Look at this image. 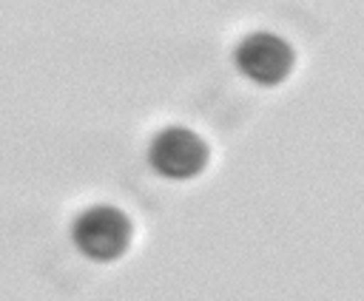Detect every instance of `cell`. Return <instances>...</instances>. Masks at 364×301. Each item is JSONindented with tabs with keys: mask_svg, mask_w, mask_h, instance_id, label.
<instances>
[{
	"mask_svg": "<svg viewBox=\"0 0 364 301\" xmlns=\"http://www.w3.org/2000/svg\"><path fill=\"white\" fill-rule=\"evenodd\" d=\"M134 236L131 219L114 204H94L82 210L71 224V241L91 261L119 258Z\"/></svg>",
	"mask_w": 364,
	"mask_h": 301,
	"instance_id": "1",
	"label": "cell"
},
{
	"mask_svg": "<svg viewBox=\"0 0 364 301\" xmlns=\"http://www.w3.org/2000/svg\"><path fill=\"white\" fill-rule=\"evenodd\" d=\"M233 62L242 77L256 85H279L293 71L296 54L290 43L273 31H253L239 40L233 51Z\"/></svg>",
	"mask_w": 364,
	"mask_h": 301,
	"instance_id": "2",
	"label": "cell"
},
{
	"mask_svg": "<svg viewBox=\"0 0 364 301\" xmlns=\"http://www.w3.org/2000/svg\"><path fill=\"white\" fill-rule=\"evenodd\" d=\"M208 142L191 128H162L148 148V165L168 179H193L208 165Z\"/></svg>",
	"mask_w": 364,
	"mask_h": 301,
	"instance_id": "3",
	"label": "cell"
}]
</instances>
